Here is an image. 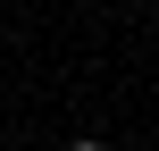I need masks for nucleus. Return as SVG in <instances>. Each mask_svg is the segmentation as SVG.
Listing matches in <instances>:
<instances>
[{"mask_svg":"<svg viewBox=\"0 0 159 151\" xmlns=\"http://www.w3.org/2000/svg\"><path fill=\"white\" fill-rule=\"evenodd\" d=\"M67 151H109V143H67Z\"/></svg>","mask_w":159,"mask_h":151,"instance_id":"nucleus-1","label":"nucleus"}]
</instances>
